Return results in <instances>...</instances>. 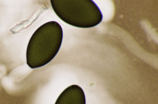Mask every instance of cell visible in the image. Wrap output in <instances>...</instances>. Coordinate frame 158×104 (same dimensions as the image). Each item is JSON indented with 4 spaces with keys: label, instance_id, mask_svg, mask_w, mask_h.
Listing matches in <instances>:
<instances>
[{
    "label": "cell",
    "instance_id": "cell-1",
    "mask_svg": "<svg viewBox=\"0 0 158 104\" xmlns=\"http://www.w3.org/2000/svg\"><path fill=\"white\" fill-rule=\"evenodd\" d=\"M63 39V29L57 22H48L40 27L28 43L27 64L33 69L48 64L58 53Z\"/></svg>",
    "mask_w": 158,
    "mask_h": 104
},
{
    "label": "cell",
    "instance_id": "cell-2",
    "mask_svg": "<svg viewBox=\"0 0 158 104\" xmlns=\"http://www.w3.org/2000/svg\"><path fill=\"white\" fill-rule=\"evenodd\" d=\"M50 2L57 16L71 26L91 28L102 20V13L92 0H51Z\"/></svg>",
    "mask_w": 158,
    "mask_h": 104
},
{
    "label": "cell",
    "instance_id": "cell-3",
    "mask_svg": "<svg viewBox=\"0 0 158 104\" xmlns=\"http://www.w3.org/2000/svg\"><path fill=\"white\" fill-rule=\"evenodd\" d=\"M55 104H86L84 91L78 85L70 86L61 93Z\"/></svg>",
    "mask_w": 158,
    "mask_h": 104
}]
</instances>
